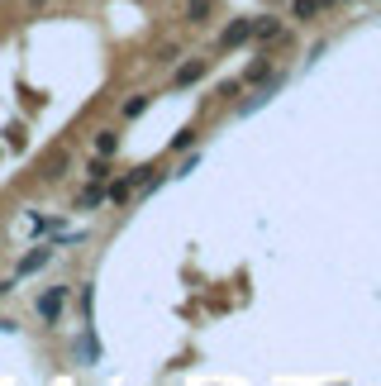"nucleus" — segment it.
I'll use <instances>...</instances> for the list:
<instances>
[{"label": "nucleus", "instance_id": "12", "mask_svg": "<svg viewBox=\"0 0 381 386\" xmlns=\"http://www.w3.org/2000/svg\"><path fill=\"white\" fill-rule=\"evenodd\" d=\"M243 82H267V58H262V62H253V67H248V77H243Z\"/></svg>", "mask_w": 381, "mask_h": 386}, {"label": "nucleus", "instance_id": "1", "mask_svg": "<svg viewBox=\"0 0 381 386\" xmlns=\"http://www.w3.org/2000/svg\"><path fill=\"white\" fill-rule=\"evenodd\" d=\"M62 305H67V287H53V291H43V295H38V315H43L48 324L62 315Z\"/></svg>", "mask_w": 381, "mask_h": 386}, {"label": "nucleus", "instance_id": "3", "mask_svg": "<svg viewBox=\"0 0 381 386\" xmlns=\"http://www.w3.org/2000/svg\"><path fill=\"white\" fill-rule=\"evenodd\" d=\"M48 258H53V243H43V248H34V253H24V258H19V277H29V272H38V267H48Z\"/></svg>", "mask_w": 381, "mask_h": 386}, {"label": "nucleus", "instance_id": "10", "mask_svg": "<svg viewBox=\"0 0 381 386\" xmlns=\"http://www.w3.org/2000/svg\"><path fill=\"white\" fill-rule=\"evenodd\" d=\"M148 110V96H134V100H124V119H138Z\"/></svg>", "mask_w": 381, "mask_h": 386}, {"label": "nucleus", "instance_id": "7", "mask_svg": "<svg viewBox=\"0 0 381 386\" xmlns=\"http://www.w3.org/2000/svg\"><path fill=\"white\" fill-rule=\"evenodd\" d=\"M210 10H214L210 0H186V19H190V24H205V19H210Z\"/></svg>", "mask_w": 381, "mask_h": 386}, {"label": "nucleus", "instance_id": "5", "mask_svg": "<svg viewBox=\"0 0 381 386\" xmlns=\"http://www.w3.org/2000/svg\"><path fill=\"white\" fill-rule=\"evenodd\" d=\"M253 38H262V43H267V38H282V24H277L272 14H267V19H253Z\"/></svg>", "mask_w": 381, "mask_h": 386}, {"label": "nucleus", "instance_id": "2", "mask_svg": "<svg viewBox=\"0 0 381 386\" xmlns=\"http://www.w3.org/2000/svg\"><path fill=\"white\" fill-rule=\"evenodd\" d=\"M243 38H253V19H234V24L219 34V48H238Z\"/></svg>", "mask_w": 381, "mask_h": 386}, {"label": "nucleus", "instance_id": "4", "mask_svg": "<svg viewBox=\"0 0 381 386\" xmlns=\"http://www.w3.org/2000/svg\"><path fill=\"white\" fill-rule=\"evenodd\" d=\"M200 77H205V62H186V67H177L172 86H190V82H200Z\"/></svg>", "mask_w": 381, "mask_h": 386}, {"label": "nucleus", "instance_id": "6", "mask_svg": "<svg viewBox=\"0 0 381 386\" xmlns=\"http://www.w3.org/2000/svg\"><path fill=\"white\" fill-rule=\"evenodd\" d=\"M67 167H72V158H67V153H53V158L43 162V177H48V182H58V177L67 172Z\"/></svg>", "mask_w": 381, "mask_h": 386}, {"label": "nucleus", "instance_id": "13", "mask_svg": "<svg viewBox=\"0 0 381 386\" xmlns=\"http://www.w3.org/2000/svg\"><path fill=\"white\" fill-rule=\"evenodd\" d=\"M315 5H319V0H295V14H300V19H310V14H315Z\"/></svg>", "mask_w": 381, "mask_h": 386}, {"label": "nucleus", "instance_id": "8", "mask_svg": "<svg viewBox=\"0 0 381 386\" xmlns=\"http://www.w3.org/2000/svg\"><path fill=\"white\" fill-rule=\"evenodd\" d=\"M114 148H119V134H110V129H105V134H95V153H100V158H110Z\"/></svg>", "mask_w": 381, "mask_h": 386}, {"label": "nucleus", "instance_id": "9", "mask_svg": "<svg viewBox=\"0 0 381 386\" xmlns=\"http://www.w3.org/2000/svg\"><path fill=\"white\" fill-rule=\"evenodd\" d=\"M86 177H91V182H105V177H110V158H100V153H95L91 167H86Z\"/></svg>", "mask_w": 381, "mask_h": 386}, {"label": "nucleus", "instance_id": "11", "mask_svg": "<svg viewBox=\"0 0 381 386\" xmlns=\"http://www.w3.org/2000/svg\"><path fill=\"white\" fill-rule=\"evenodd\" d=\"M100 200H105V191H100V182H95V186L82 191V210H91V205H100Z\"/></svg>", "mask_w": 381, "mask_h": 386}]
</instances>
